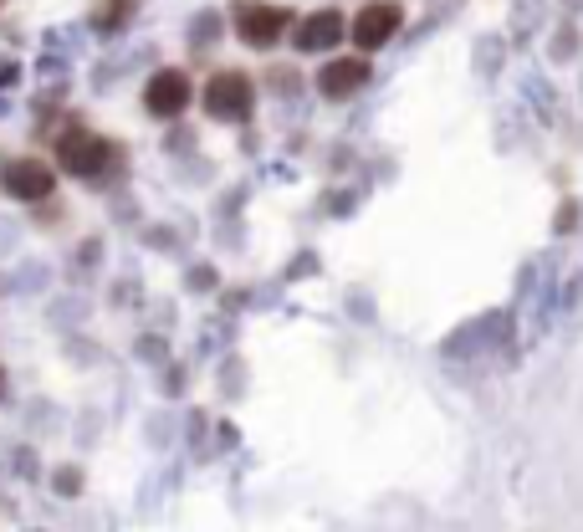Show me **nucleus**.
Masks as SVG:
<instances>
[{
  "instance_id": "nucleus-9",
  "label": "nucleus",
  "mask_w": 583,
  "mask_h": 532,
  "mask_svg": "<svg viewBox=\"0 0 583 532\" xmlns=\"http://www.w3.org/2000/svg\"><path fill=\"white\" fill-rule=\"evenodd\" d=\"M128 16H133V0H103L98 16H93V26H98V31H113V26H123Z\"/></svg>"
},
{
  "instance_id": "nucleus-3",
  "label": "nucleus",
  "mask_w": 583,
  "mask_h": 532,
  "mask_svg": "<svg viewBox=\"0 0 583 532\" xmlns=\"http://www.w3.org/2000/svg\"><path fill=\"white\" fill-rule=\"evenodd\" d=\"M399 21H405V16H399V6H394V0H369V6L353 16V26H348V31H353V47L379 52L384 41L399 31Z\"/></svg>"
},
{
  "instance_id": "nucleus-8",
  "label": "nucleus",
  "mask_w": 583,
  "mask_h": 532,
  "mask_svg": "<svg viewBox=\"0 0 583 532\" xmlns=\"http://www.w3.org/2000/svg\"><path fill=\"white\" fill-rule=\"evenodd\" d=\"M343 41V16L338 11H312L297 26V52H333Z\"/></svg>"
},
{
  "instance_id": "nucleus-4",
  "label": "nucleus",
  "mask_w": 583,
  "mask_h": 532,
  "mask_svg": "<svg viewBox=\"0 0 583 532\" xmlns=\"http://www.w3.org/2000/svg\"><path fill=\"white\" fill-rule=\"evenodd\" d=\"M144 108H149L154 118H179V113L190 108V77L179 72V67L154 72L149 87H144Z\"/></svg>"
},
{
  "instance_id": "nucleus-1",
  "label": "nucleus",
  "mask_w": 583,
  "mask_h": 532,
  "mask_svg": "<svg viewBox=\"0 0 583 532\" xmlns=\"http://www.w3.org/2000/svg\"><path fill=\"white\" fill-rule=\"evenodd\" d=\"M57 164L67 174H77V180L103 185L108 174L118 169V149L103 139V133H93V128H67L62 144H57Z\"/></svg>"
},
{
  "instance_id": "nucleus-7",
  "label": "nucleus",
  "mask_w": 583,
  "mask_h": 532,
  "mask_svg": "<svg viewBox=\"0 0 583 532\" xmlns=\"http://www.w3.org/2000/svg\"><path fill=\"white\" fill-rule=\"evenodd\" d=\"M318 87H323V98H353L358 87H369V62L364 57H333L318 72Z\"/></svg>"
},
{
  "instance_id": "nucleus-10",
  "label": "nucleus",
  "mask_w": 583,
  "mask_h": 532,
  "mask_svg": "<svg viewBox=\"0 0 583 532\" xmlns=\"http://www.w3.org/2000/svg\"><path fill=\"white\" fill-rule=\"evenodd\" d=\"M0 394H6V374H0Z\"/></svg>"
},
{
  "instance_id": "nucleus-2",
  "label": "nucleus",
  "mask_w": 583,
  "mask_h": 532,
  "mask_svg": "<svg viewBox=\"0 0 583 532\" xmlns=\"http://www.w3.org/2000/svg\"><path fill=\"white\" fill-rule=\"evenodd\" d=\"M251 77L246 72H215L205 82V113L220 118V123H241L251 113Z\"/></svg>"
},
{
  "instance_id": "nucleus-6",
  "label": "nucleus",
  "mask_w": 583,
  "mask_h": 532,
  "mask_svg": "<svg viewBox=\"0 0 583 532\" xmlns=\"http://www.w3.org/2000/svg\"><path fill=\"white\" fill-rule=\"evenodd\" d=\"M52 185H57V174L41 164V159H16V164L0 169V190L16 195V200H47Z\"/></svg>"
},
{
  "instance_id": "nucleus-11",
  "label": "nucleus",
  "mask_w": 583,
  "mask_h": 532,
  "mask_svg": "<svg viewBox=\"0 0 583 532\" xmlns=\"http://www.w3.org/2000/svg\"><path fill=\"white\" fill-rule=\"evenodd\" d=\"M0 6H6V0H0Z\"/></svg>"
},
{
  "instance_id": "nucleus-5",
  "label": "nucleus",
  "mask_w": 583,
  "mask_h": 532,
  "mask_svg": "<svg viewBox=\"0 0 583 532\" xmlns=\"http://www.w3.org/2000/svg\"><path fill=\"white\" fill-rule=\"evenodd\" d=\"M287 21H292V11H282V6H241L236 36L246 41V47L266 52V47H277V36L287 31Z\"/></svg>"
}]
</instances>
